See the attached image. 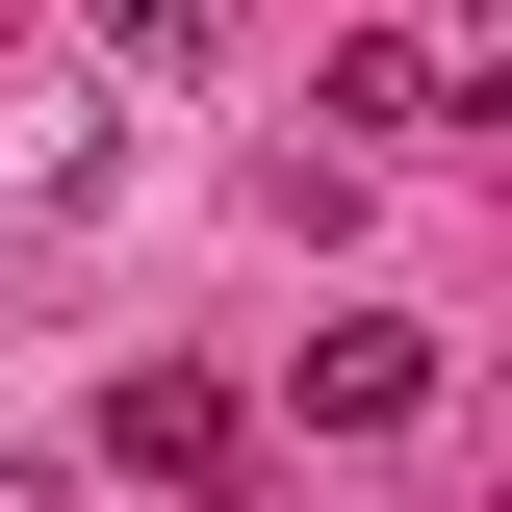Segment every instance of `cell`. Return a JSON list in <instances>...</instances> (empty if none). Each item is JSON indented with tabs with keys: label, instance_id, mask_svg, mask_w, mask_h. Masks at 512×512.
Returning <instances> with one entry per match:
<instances>
[{
	"label": "cell",
	"instance_id": "1",
	"mask_svg": "<svg viewBox=\"0 0 512 512\" xmlns=\"http://www.w3.org/2000/svg\"><path fill=\"white\" fill-rule=\"evenodd\" d=\"M103 461H128V487H231V384L128 359V384H103Z\"/></svg>",
	"mask_w": 512,
	"mask_h": 512
},
{
	"label": "cell",
	"instance_id": "2",
	"mask_svg": "<svg viewBox=\"0 0 512 512\" xmlns=\"http://www.w3.org/2000/svg\"><path fill=\"white\" fill-rule=\"evenodd\" d=\"M308 410H333V436H410V410H436V333H410V308H333L308 333Z\"/></svg>",
	"mask_w": 512,
	"mask_h": 512
},
{
	"label": "cell",
	"instance_id": "3",
	"mask_svg": "<svg viewBox=\"0 0 512 512\" xmlns=\"http://www.w3.org/2000/svg\"><path fill=\"white\" fill-rule=\"evenodd\" d=\"M308 103H333V128H359V154H384V128H436V103H461V77H436V52H410V26H333V77H308Z\"/></svg>",
	"mask_w": 512,
	"mask_h": 512
},
{
	"label": "cell",
	"instance_id": "4",
	"mask_svg": "<svg viewBox=\"0 0 512 512\" xmlns=\"http://www.w3.org/2000/svg\"><path fill=\"white\" fill-rule=\"evenodd\" d=\"M0 512H52V487H0Z\"/></svg>",
	"mask_w": 512,
	"mask_h": 512
}]
</instances>
